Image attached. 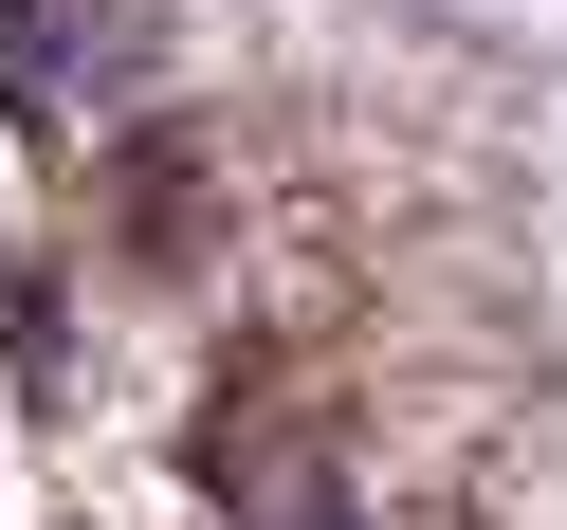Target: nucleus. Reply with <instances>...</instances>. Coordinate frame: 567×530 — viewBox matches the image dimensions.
Returning a JSON list of instances; mask_svg holds the SVG:
<instances>
[{
	"label": "nucleus",
	"instance_id": "obj_2",
	"mask_svg": "<svg viewBox=\"0 0 567 530\" xmlns=\"http://www.w3.org/2000/svg\"><path fill=\"white\" fill-rule=\"evenodd\" d=\"M293 530H348V493H293Z\"/></svg>",
	"mask_w": 567,
	"mask_h": 530
},
{
	"label": "nucleus",
	"instance_id": "obj_1",
	"mask_svg": "<svg viewBox=\"0 0 567 530\" xmlns=\"http://www.w3.org/2000/svg\"><path fill=\"white\" fill-rule=\"evenodd\" d=\"M0 111H19V128L55 111V38H38V19H19V0H0Z\"/></svg>",
	"mask_w": 567,
	"mask_h": 530
}]
</instances>
